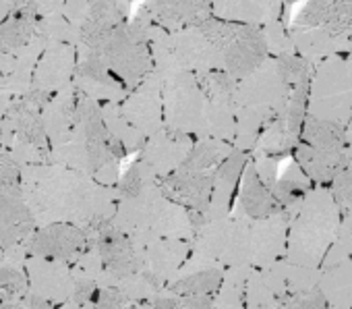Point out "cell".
I'll return each mask as SVG.
<instances>
[{"mask_svg": "<svg viewBox=\"0 0 352 309\" xmlns=\"http://www.w3.org/2000/svg\"><path fill=\"white\" fill-rule=\"evenodd\" d=\"M23 193L36 226L71 222L91 226L106 220V204L94 177L54 162L21 167Z\"/></svg>", "mask_w": 352, "mask_h": 309, "instance_id": "6da1fadb", "label": "cell"}, {"mask_svg": "<svg viewBox=\"0 0 352 309\" xmlns=\"http://www.w3.org/2000/svg\"><path fill=\"white\" fill-rule=\"evenodd\" d=\"M50 98V94L30 89L11 102L0 125V147H5L21 167L50 162L52 145L42 120V110Z\"/></svg>", "mask_w": 352, "mask_h": 309, "instance_id": "7a4b0ae2", "label": "cell"}, {"mask_svg": "<svg viewBox=\"0 0 352 309\" xmlns=\"http://www.w3.org/2000/svg\"><path fill=\"white\" fill-rule=\"evenodd\" d=\"M153 23L135 13L131 21L108 32L91 50H96L114 77L126 87H139L153 71L155 63L149 48V34Z\"/></svg>", "mask_w": 352, "mask_h": 309, "instance_id": "3957f363", "label": "cell"}, {"mask_svg": "<svg viewBox=\"0 0 352 309\" xmlns=\"http://www.w3.org/2000/svg\"><path fill=\"white\" fill-rule=\"evenodd\" d=\"M199 28L220 58V71L228 73L236 81L255 73L270 58L261 28L230 23L216 17H210Z\"/></svg>", "mask_w": 352, "mask_h": 309, "instance_id": "277c9868", "label": "cell"}, {"mask_svg": "<svg viewBox=\"0 0 352 309\" xmlns=\"http://www.w3.org/2000/svg\"><path fill=\"white\" fill-rule=\"evenodd\" d=\"M149 48L160 75L174 71H189L195 75L220 71V58L199 25L179 32H166L153 25L149 34Z\"/></svg>", "mask_w": 352, "mask_h": 309, "instance_id": "5b68a950", "label": "cell"}, {"mask_svg": "<svg viewBox=\"0 0 352 309\" xmlns=\"http://www.w3.org/2000/svg\"><path fill=\"white\" fill-rule=\"evenodd\" d=\"M311 114L346 125L352 116V58L329 56L315 65L309 96Z\"/></svg>", "mask_w": 352, "mask_h": 309, "instance_id": "8992f818", "label": "cell"}, {"mask_svg": "<svg viewBox=\"0 0 352 309\" xmlns=\"http://www.w3.org/2000/svg\"><path fill=\"white\" fill-rule=\"evenodd\" d=\"M34 226L36 222L23 193L21 164L0 147V249L25 243Z\"/></svg>", "mask_w": 352, "mask_h": 309, "instance_id": "52a82bcc", "label": "cell"}, {"mask_svg": "<svg viewBox=\"0 0 352 309\" xmlns=\"http://www.w3.org/2000/svg\"><path fill=\"white\" fill-rule=\"evenodd\" d=\"M166 122L174 131H204L206 100L197 75L189 71H174L160 75Z\"/></svg>", "mask_w": 352, "mask_h": 309, "instance_id": "ba28073f", "label": "cell"}, {"mask_svg": "<svg viewBox=\"0 0 352 309\" xmlns=\"http://www.w3.org/2000/svg\"><path fill=\"white\" fill-rule=\"evenodd\" d=\"M63 15L79 30V46L94 48L108 32L131 21V3L126 0H67Z\"/></svg>", "mask_w": 352, "mask_h": 309, "instance_id": "9c48e42d", "label": "cell"}, {"mask_svg": "<svg viewBox=\"0 0 352 309\" xmlns=\"http://www.w3.org/2000/svg\"><path fill=\"white\" fill-rule=\"evenodd\" d=\"M89 247V237L83 226L71 222H56L34 231L25 239L28 255L46 257L54 262H75Z\"/></svg>", "mask_w": 352, "mask_h": 309, "instance_id": "30bf717a", "label": "cell"}, {"mask_svg": "<svg viewBox=\"0 0 352 309\" xmlns=\"http://www.w3.org/2000/svg\"><path fill=\"white\" fill-rule=\"evenodd\" d=\"M79 63L75 71L73 85L77 87L79 94L100 102V104H118L122 102L129 94V89L114 77V73L106 67L102 56L87 48L79 46Z\"/></svg>", "mask_w": 352, "mask_h": 309, "instance_id": "8fae6325", "label": "cell"}, {"mask_svg": "<svg viewBox=\"0 0 352 309\" xmlns=\"http://www.w3.org/2000/svg\"><path fill=\"white\" fill-rule=\"evenodd\" d=\"M137 13L166 32H179L201 25L214 9L212 0H145Z\"/></svg>", "mask_w": 352, "mask_h": 309, "instance_id": "7c38bea8", "label": "cell"}, {"mask_svg": "<svg viewBox=\"0 0 352 309\" xmlns=\"http://www.w3.org/2000/svg\"><path fill=\"white\" fill-rule=\"evenodd\" d=\"M77 63H79L77 46H73V44L46 46L38 61L32 89L44 92L50 96L67 89L69 85H73Z\"/></svg>", "mask_w": 352, "mask_h": 309, "instance_id": "4fadbf2b", "label": "cell"}, {"mask_svg": "<svg viewBox=\"0 0 352 309\" xmlns=\"http://www.w3.org/2000/svg\"><path fill=\"white\" fill-rule=\"evenodd\" d=\"M129 122L143 135L160 131L162 122V77L153 71L139 87H135L120 104Z\"/></svg>", "mask_w": 352, "mask_h": 309, "instance_id": "5bb4252c", "label": "cell"}, {"mask_svg": "<svg viewBox=\"0 0 352 309\" xmlns=\"http://www.w3.org/2000/svg\"><path fill=\"white\" fill-rule=\"evenodd\" d=\"M25 272L30 278V292L46 299L48 303L73 299L75 276L69 272L67 264L28 255Z\"/></svg>", "mask_w": 352, "mask_h": 309, "instance_id": "9a60e30c", "label": "cell"}, {"mask_svg": "<svg viewBox=\"0 0 352 309\" xmlns=\"http://www.w3.org/2000/svg\"><path fill=\"white\" fill-rule=\"evenodd\" d=\"M292 25L321 28L350 44L352 0H307L292 17Z\"/></svg>", "mask_w": 352, "mask_h": 309, "instance_id": "2e32d148", "label": "cell"}, {"mask_svg": "<svg viewBox=\"0 0 352 309\" xmlns=\"http://www.w3.org/2000/svg\"><path fill=\"white\" fill-rule=\"evenodd\" d=\"M216 19L265 28L284 21V0H212Z\"/></svg>", "mask_w": 352, "mask_h": 309, "instance_id": "e0dca14e", "label": "cell"}, {"mask_svg": "<svg viewBox=\"0 0 352 309\" xmlns=\"http://www.w3.org/2000/svg\"><path fill=\"white\" fill-rule=\"evenodd\" d=\"M77 100L79 92L75 85L54 94L42 110L44 129L52 147H60L71 141L75 133V118H77Z\"/></svg>", "mask_w": 352, "mask_h": 309, "instance_id": "ac0fdd59", "label": "cell"}, {"mask_svg": "<svg viewBox=\"0 0 352 309\" xmlns=\"http://www.w3.org/2000/svg\"><path fill=\"white\" fill-rule=\"evenodd\" d=\"M193 149L189 137L183 131H157L151 135L149 143L145 145L143 151V162L153 171V173H162V171H170V169H179L185 158L189 156V151Z\"/></svg>", "mask_w": 352, "mask_h": 309, "instance_id": "d6986e66", "label": "cell"}, {"mask_svg": "<svg viewBox=\"0 0 352 309\" xmlns=\"http://www.w3.org/2000/svg\"><path fill=\"white\" fill-rule=\"evenodd\" d=\"M44 48V42L36 36L23 50L0 56V71L5 75V89L11 92L15 98L25 96L32 89L34 73Z\"/></svg>", "mask_w": 352, "mask_h": 309, "instance_id": "ffe728a7", "label": "cell"}, {"mask_svg": "<svg viewBox=\"0 0 352 309\" xmlns=\"http://www.w3.org/2000/svg\"><path fill=\"white\" fill-rule=\"evenodd\" d=\"M288 34L292 38V44L296 48V54L302 58L317 63L325 61L329 56H336L338 52H348L352 50L348 42L336 38L327 30L321 28H305V25H288Z\"/></svg>", "mask_w": 352, "mask_h": 309, "instance_id": "44dd1931", "label": "cell"}, {"mask_svg": "<svg viewBox=\"0 0 352 309\" xmlns=\"http://www.w3.org/2000/svg\"><path fill=\"white\" fill-rule=\"evenodd\" d=\"M38 13L19 0L11 15L0 25V56L23 50L38 36Z\"/></svg>", "mask_w": 352, "mask_h": 309, "instance_id": "7402d4cb", "label": "cell"}, {"mask_svg": "<svg viewBox=\"0 0 352 309\" xmlns=\"http://www.w3.org/2000/svg\"><path fill=\"white\" fill-rule=\"evenodd\" d=\"M296 158L298 164L305 169V173L317 181H333L342 171L352 167L348 149L325 151V149H315L302 141L296 145Z\"/></svg>", "mask_w": 352, "mask_h": 309, "instance_id": "603a6c76", "label": "cell"}, {"mask_svg": "<svg viewBox=\"0 0 352 309\" xmlns=\"http://www.w3.org/2000/svg\"><path fill=\"white\" fill-rule=\"evenodd\" d=\"M241 206L253 218H267V216L282 210L274 191L267 187V183L261 179V175L257 173V169L253 164L247 167V171L243 175Z\"/></svg>", "mask_w": 352, "mask_h": 309, "instance_id": "cb8c5ba5", "label": "cell"}, {"mask_svg": "<svg viewBox=\"0 0 352 309\" xmlns=\"http://www.w3.org/2000/svg\"><path fill=\"white\" fill-rule=\"evenodd\" d=\"M300 141L315 147V149L338 151V149H346L348 133H346L344 125L323 120V118H317V116L311 114V116L305 118Z\"/></svg>", "mask_w": 352, "mask_h": 309, "instance_id": "d4e9b609", "label": "cell"}, {"mask_svg": "<svg viewBox=\"0 0 352 309\" xmlns=\"http://www.w3.org/2000/svg\"><path fill=\"white\" fill-rule=\"evenodd\" d=\"M38 38L44 42V46H54V44H81V34L79 30L60 13L52 17H44L38 21Z\"/></svg>", "mask_w": 352, "mask_h": 309, "instance_id": "484cf974", "label": "cell"}, {"mask_svg": "<svg viewBox=\"0 0 352 309\" xmlns=\"http://www.w3.org/2000/svg\"><path fill=\"white\" fill-rule=\"evenodd\" d=\"M220 284V272L216 270H206L193 276H187L183 280H179L172 290L176 295H185V297H195V295H212Z\"/></svg>", "mask_w": 352, "mask_h": 309, "instance_id": "4316f807", "label": "cell"}, {"mask_svg": "<svg viewBox=\"0 0 352 309\" xmlns=\"http://www.w3.org/2000/svg\"><path fill=\"white\" fill-rule=\"evenodd\" d=\"M261 30H263V38H265V44H267V50H270L272 58L296 54V48L292 44V38H290L288 28H286L284 21L270 23V25H265Z\"/></svg>", "mask_w": 352, "mask_h": 309, "instance_id": "83f0119b", "label": "cell"}, {"mask_svg": "<svg viewBox=\"0 0 352 309\" xmlns=\"http://www.w3.org/2000/svg\"><path fill=\"white\" fill-rule=\"evenodd\" d=\"M212 295H174V297H157L149 303V309H210Z\"/></svg>", "mask_w": 352, "mask_h": 309, "instance_id": "f1b7e54d", "label": "cell"}, {"mask_svg": "<svg viewBox=\"0 0 352 309\" xmlns=\"http://www.w3.org/2000/svg\"><path fill=\"white\" fill-rule=\"evenodd\" d=\"M272 191H274V195H276L278 204L284 208V206H290V204H294V202H298V200L302 198L305 185H302V181H300V179H294V177H282V179L276 183V187H274Z\"/></svg>", "mask_w": 352, "mask_h": 309, "instance_id": "f546056e", "label": "cell"}, {"mask_svg": "<svg viewBox=\"0 0 352 309\" xmlns=\"http://www.w3.org/2000/svg\"><path fill=\"white\" fill-rule=\"evenodd\" d=\"M333 193L340 202H346L352 206V167L342 171L333 181Z\"/></svg>", "mask_w": 352, "mask_h": 309, "instance_id": "4dcf8cb0", "label": "cell"}, {"mask_svg": "<svg viewBox=\"0 0 352 309\" xmlns=\"http://www.w3.org/2000/svg\"><path fill=\"white\" fill-rule=\"evenodd\" d=\"M25 5H30L40 19L44 17H52V15H60L65 9L67 0H23Z\"/></svg>", "mask_w": 352, "mask_h": 309, "instance_id": "1f68e13d", "label": "cell"}, {"mask_svg": "<svg viewBox=\"0 0 352 309\" xmlns=\"http://www.w3.org/2000/svg\"><path fill=\"white\" fill-rule=\"evenodd\" d=\"M23 307H25V309H52V303H48L46 299H42V297L30 292V295L23 299Z\"/></svg>", "mask_w": 352, "mask_h": 309, "instance_id": "d6a6232c", "label": "cell"}, {"mask_svg": "<svg viewBox=\"0 0 352 309\" xmlns=\"http://www.w3.org/2000/svg\"><path fill=\"white\" fill-rule=\"evenodd\" d=\"M15 100V96L7 89H0V125H3L5 116H7V110L11 106V102Z\"/></svg>", "mask_w": 352, "mask_h": 309, "instance_id": "836d02e7", "label": "cell"}, {"mask_svg": "<svg viewBox=\"0 0 352 309\" xmlns=\"http://www.w3.org/2000/svg\"><path fill=\"white\" fill-rule=\"evenodd\" d=\"M15 5L17 3H13V0H0V25H3V21L11 15Z\"/></svg>", "mask_w": 352, "mask_h": 309, "instance_id": "e575fe53", "label": "cell"}, {"mask_svg": "<svg viewBox=\"0 0 352 309\" xmlns=\"http://www.w3.org/2000/svg\"><path fill=\"white\" fill-rule=\"evenodd\" d=\"M0 89H5V75H3V71H0Z\"/></svg>", "mask_w": 352, "mask_h": 309, "instance_id": "d590c367", "label": "cell"}, {"mask_svg": "<svg viewBox=\"0 0 352 309\" xmlns=\"http://www.w3.org/2000/svg\"><path fill=\"white\" fill-rule=\"evenodd\" d=\"M350 48H352V30H350Z\"/></svg>", "mask_w": 352, "mask_h": 309, "instance_id": "8d00e7d4", "label": "cell"}, {"mask_svg": "<svg viewBox=\"0 0 352 309\" xmlns=\"http://www.w3.org/2000/svg\"><path fill=\"white\" fill-rule=\"evenodd\" d=\"M126 3H135V0H126Z\"/></svg>", "mask_w": 352, "mask_h": 309, "instance_id": "74e56055", "label": "cell"}, {"mask_svg": "<svg viewBox=\"0 0 352 309\" xmlns=\"http://www.w3.org/2000/svg\"><path fill=\"white\" fill-rule=\"evenodd\" d=\"M13 3H19V0H13Z\"/></svg>", "mask_w": 352, "mask_h": 309, "instance_id": "f35d334b", "label": "cell"}]
</instances>
